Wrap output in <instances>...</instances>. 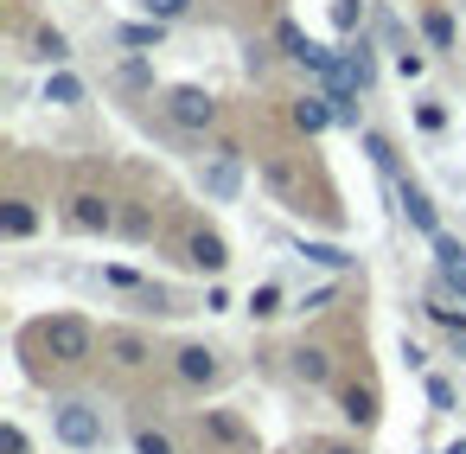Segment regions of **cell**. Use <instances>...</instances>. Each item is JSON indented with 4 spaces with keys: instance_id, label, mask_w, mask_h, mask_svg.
I'll return each instance as SVG.
<instances>
[{
    "instance_id": "obj_1",
    "label": "cell",
    "mask_w": 466,
    "mask_h": 454,
    "mask_svg": "<svg viewBox=\"0 0 466 454\" xmlns=\"http://www.w3.org/2000/svg\"><path fill=\"white\" fill-rule=\"evenodd\" d=\"M39 339H46V352L58 358V365H90L96 358V326L84 320V314H52L46 326H39Z\"/></svg>"
},
{
    "instance_id": "obj_2",
    "label": "cell",
    "mask_w": 466,
    "mask_h": 454,
    "mask_svg": "<svg viewBox=\"0 0 466 454\" xmlns=\"http://www.w3.org/2000/svg\"><path fill=\"white\" fill-rule=\"evenodd\" d=\"M52 435H58L65 448L90 454V448H103V441H109V422H103V409H96V403H58V409H52Z\"/></svg>"
},
{
    "instance_id": "obj_3",
    "label": "cell",
    "mask_w": 466,
    "mask_h": 454,
    "mask_svg": "<svg viewBox=\"0 0 466 454\" xmlns=\"http://www.w3.org/2000/svg\"><path fill=\"white\" fill-rule=\"evenodd\" d=\"M167 122L173 129H211L218 122V97L211 90H198V84H179V90H167Z\"/></svg>"
},
{
    "instance_id": "obj_4",
    "label": "cell",
    "mask_w": 466,
    "mask_h": 454,
    "mask_svg": "<svg viewBox=\"0 0 466 454\" xmlns=\"http://www.w3.org/2000/svg\"><path fill=\"white\" fill-rule=\"evenodd\" d=\"M198 186H205V199L230 205V199L243 192V148H218V154L198 167Z\"/></svg>"
},
{
    "instance_id": "obj_5",
    "label": "cell",
    "mask_w": 466,
    "mask_h": 454,
    "mask_svg": "<svg viewBox=\"0 0 466 454\" xmlns=\"http://www.w3.org/2000/svg\"><path fill=\"white\" fill-rule=\"evenodd\" d=\"M275 39H281V52H288L294 65H307L313 77H332V65H339V52H326L319 39H307V33H300L294 20H281V26H275Z\"/></svg>"
},
{
    "instance_id": "obj_6",
    "label": "cell",
    "mask_w": 466,
    "mask_h": 454,
    "mask_svg": "<svg viewBox=\"0 0 466 454\" xmlns=\"http://www.w3.org/2000/svg\"><path fill=\"white\" fill-rule=\"evenodd\" d=\"M396 205H402V218H409V224H415V231H421L428 243L441 237V218H434V199H428V192H421L415 180H396Z\"/></svg>"
},
{
    "instance_id": "obj_7",
    "label": "cell",
    "mask_w": 466,
    "mask_h": 454,
    "mask_svg": "<svg viewBox=\"0 0 466 454\" xmlns=\"http://www.w3.org/2000/svg\"><path fill=\"white\" fill-rule=\"evenodd\" d=\"M186 263H192L198 275H224V269H230V243H224L218 231H192V237H186Z\"/></svg>"
},
{
    "instance_id": "obj_8",
    "label": "cell",
    "mask_w": 466,
    "mask_h": 454,
    "mask_svg": "<svg viewBox=\"0 0 466 454\" xmlns=\"http://www.w3.org/2000/svg\"><path fill=\"white\" fill-rule=\"evenodd\" d=\"M103 352H109L122 371H141V365L154 358V339H147V333H135V326H116V333H103Z\"/></svg>"
},
{
    "instance_id": "obj_9",
    "label": "cell",
    "mask_w": 466,
    "mask_h": 454,
    "mask_svg": "<svg viewBox=\"0 0 466 454\" xmlns=\"http://www.w3.org/2000/svg\"><path fill=\"white\" fill-rule=\"evenodd\" d=\"M71 224L90 231V237H96V231H116V205H109L103 192H71Z\"/></svg>"
},
{
    "instance_id": "obj_10",
    "label": "cell",
    "mask_w": 466,
    "mask_h": 454,
    "mask_svg": "<svg viewBox=\"0 0 466 454\" xmlns=\"http://www.w3.org/2000/svg\"><path fill=\"white\" fill-rule=\"evenodd\" d=\"M179 384L211 390V384H218V352H211V346H186V352H179Z\"/></svg>"
},
{
    "instance_id": "obj_11",
    "label": "cell",
    "mask_w": 466,
    "mask_h": 454,
    "mask_svg": "<svg viewBox=\"0 0 466 454\" xmlns=\"http://www.w3.org/2000/svg\"><path fill=\"white\" fill-rule=\"evenodd\" d=\"M434 269H441V282H447V288H453V294L466 301V250H460V243H453L447 231L434 237Z\"/></svg>"
},
{
    "instance_id": "obj_12",
    "label": "cell",
    "mask_w": 466,
    "mask_h": 454,
    "mask_svg": "<svg viewBox=\"0 0 466 454\" xmlns=\"http://www.w3.org/2000/svg\"><path fill=\"white\" fill-rule=\"evenodd\" d=\"M332 122H339L332 97H300V103H294V129H300V135H326Z\"/></svg>"
},
{
    "instance_id": "obj_13",
    "label": "cell",
    "mask_w": 466,
    "mask_h": 454,
    "mask_svg": "<svg viewBox=\"0 0 466 454\" xmlns=\"http://www.w3.org/2000/svg\"><path fill=\"white\" fill-rule=\"evenodd\" d=\"M339 416L358 422V428H370V422H377V390H370V384H345V390H339Z\"/></svg>"
},
{
    "instance_id": "obj_14",
    "label": "cell",
    "mask_w": 466,
    "mask_h": 454,
    "mask_svg": "<svg viewBox=\"0 0 466 454\" xmlns=\"http://www.w3.org/2000/svg\"><path fill=\"white\" fill-rule=\"evenodd\" d=\"M39 231V212L26 205V199H7V205H0V237H7V243H26Z\"/></svg>"
},
{
    "instance_id": "obj_15",
    "label": "cell",
    "mask_w": 466,
    "mask_h": 454,
    "mask_svg": "<svg viewBox=\"0 0 466 454\" xmlns=\"http://www.w3.org/2000/svg\"><path fill=\"white\" fill-rule=\"evenodd\" d=\"M294 377H300V384H326V377H332V352H326V346H300V352H294Z\"/></svg>"
},
{
    "instance_id": "obj_16",
    "label": "cell",
    "mask_w": 466,
    "mask_h": 454,
    "mask_svg": "<svg viewBox=\"0 0 466 454\" xmlns=\"http://www.w3.org/2000/svg\"><path fill=\"white\" fill-rule=\"evenodd\" d=\"M116 39H122L128 52H154V46L167 39V20H135V26H122Z\"/></svg>"
},
{
    "instance_id": "obj_17",
    "label": "cell",
    "mask_w": 466,
    "mask_h": 454,
    "mask_svg": "<svg viewBox=\"0 0 466 454\" xmlns=\"http://www.w3.org/2000/svg\"><path fill=\"white\" fill-rule=\"evenodd\" d=\"M421 33H428V46H434V52H453V39H460V33H453V14H441V7H428V14H421Z\"/></svg>"
},
{
    "instance_id": "obj_18",
    "label": "cell",
    "mask_w": 466,
    "mask_h": 454,
    "mask_svg": "<svg viewBox=\"0 0 466 454\" xmlns=\"http://www.w3.org/2000/svg\"><path fill=\"white\" fill-rule=\"evenodd\" d=\"M46 103H58V109H77V103H84V84H77L71 71H52V77H46Z\"/></svg>"
},
{
    "instance_id": "obj_19",
    "label": "cell",
    "mask_w": 466,
    "mask_h": 454,
    "mask_svg": "<svg viewBox=\"0 0 466 454\" xmlns=\"http://www.w3.org/2000/svg\"><path fill=\"white\" fill-rule=\"evenodd\" d=\"M33 58H46V65H65V58H71V46H65V33H52V26H39V33H33Z\"/></svg>"
},
{
    "instance_id": "obj_20",
    "label": "cell",
    "mask_w": 466,
    "mask_h": 454,
    "mask_svg": "<svg viewBox=\"0 0 466 454\" xmlns=\"http://www.w3.org/2000/svg\"><path fill=\"white\" fill-rule=\"evenodd\" d=\"M205 428H211L218 441H237V448H249V428H243L237 416H224V409H211V416H205Z\"/></svg>"
},
{
    "instance_id": "obj_21",
    "label": "cell",
    "mask_w": 466,
    "mask_h": 454,
    "mask_svg": "<svg viewBox=\"0 0 466 454\" xmlns=\"http://www.w3.org/2000/svg\"><path fill=\"white\" fill-rule=\"evenodd\" d=\"M300 256L319 263V269H345L351 263V250H339V243H300Z\"/></svg>"
},
{
    "instance_id": "obj_22",
    "label": "cell",
    "mask_w": 466,
    "mask_h": 454,
    "mask_svg": "<svg viewBox=\"0 0 466 454\" xmlns=\"http://www.w3.org/2000/svg\"><path fill=\"white\" fill-rule=\"evenodd\" d=\"M135 454H179V448H173L167 428H147V422H141V428H135Z\"/></svg>"
},
{
    "instance_id": "obj_23",
    "label": "cell",
    "mask_w": 466,
    "mask_h": 454,
    "mask_svg": "<svg viewBox=\"0 0 466 454\" xmlns=\"http://www.w3.org/2000/svg\"><path fill=\"white\" fill-rule=\"evenodd\" d=\"M141 14H147V20H167V26H173V20H186V14H192V0H141Z\"/></svg>"
},
{
    "instance_id": "obj_24",
    "label": "cell",
    "mask_w": 466,
    "mask_h": 454,
    "mask_svg": "<svg viewBox=\"0 0 466 454\" xmlns=\"http://www.w3.org/2000/svg\"><path fill=\"white\" fill-rule=\"evenodd\" d=\"M249 314H256V320H275V314H281V288H275V282H262V288L249 294Z\"/></svg>"
},
{
    "instance_id": "obj_25",
    "label": "cell",
    "mask_w": 466,
    "mask_h": 454,
    "mask_svg": "<svg viewBox=\"0 0 466 454\" xmlns=\"http://www.w3.org/2000/svg\"><path fill=\"white\" fill-rule=\"evenodd\" d=\"M332 26L339 33H358L364 26V0H332Z\"/></svg>"
},
{
    "instance_id": "obj_26",
    "label": "cell",
    "mask_w": 466,
    "mask_h": 454,
    "mask_svg": "<svg viewBox=\"0 0 466 454\" xmlns=\"http://www.w3.org/2000/svg\"><path fill=\"white\" fill-rule=\"evenodd\" d=\"M428 314H434L441 326H453V333H466V307H453L447 294H434V301H428Z\"/></svg>"
},
{
    "instance_id": "obj_27",
    "label": "cell",
    "mask_w": 466,
    "mask_h": 454,
    "mask_svg": "<svg viewBox=\"0 0 466 454\" xmlns=\"http://www.w3.org/2000/svg\"><path fill=\"white\" fill-rule=\"evenodd\" d=\"M122 84L147 90V84H154V65H141V58H122Z\"/></svg>"
},
{
    "instance_id": "obj_28",
    "label": "cell",
    "mask_w": 466,
    "mask_h": 454,
    "mask_svg": "<svg viewBox=\"0 0 466 454\" xmlns=\"http://www.w3.org/2000/svg\"><path fill=\"white\" fill-rule=\"evenodd\" d=\"M428 403H434V409H453L460 397H453V384H447V377H428Z\"/></svg>"
},
{
    "instance_id": "obj_29",
    "label": "cell",
    "mask_w": 466,
    "mask_h": 454,
    "mask_svg": "<svg viewBox=\"0 0 466 454\" xmlns=\"http://www.w3.org/2000/svg\"><path fill=\"white\" fill-rule=\"evenodd\" d=\"M0 454H26V428H20V422L0 428Z\"/></svg>"
},
{
    "instance_id": "obj_30",
    "label": "cell",
    "mask_w": 466,
    "mask_h": 454,
    "mask_svg": "<svg viewBox=\"0 0 466 454\" xmlns=\"http://www.w3.org/2000/svg\"><path fill=\"white\" fill-rule=\"evenodd\" d=\"M396 71H402V77H421V71H428V58L409 46V52H396Z\"/></svg>"
},
{
    "instance_id": "obj_31",
    "label": "cell",
    "mask_w": 466,
    "mask_h": 454,
    "mask_svg": "<svg viewBox=\"0 0 466 454\" xmlns=\"http://www.w3.org/2000/svg\"><path fill=\"white\" fill-rule=\"evenodd\" d=\"M415 122L434 135V129H447V109H441V103H421V109H415Z\"/></svg>"
},
{
    "instance_id": "obj_32",
    "label": "cell",
    "mask_w": 466,
    "mask_h": 454,
    "mask_svg": "<svg viewBox=\"0 0 466 454\" xmlns=\"http://www.w3.org/2000/svg\"><path fill=\"white\" fill-rule=\"evenodd\" d=\"M319 454H358V448H351V441H326Z\"/></svg>"
},
{
    "instance_id": "obj_33",
    "label": "cell",
    "mask_w": 466,
    "mask_h": 454,
    "mask_svg": "<svg viewBox=\"0 0 466 454\" xmlns=\"http://www.w3.org/2000/svg\"><path fill=\"white\" fill-rule=\"evenodd\" d=\"M447 454H466V441H453V448H447Z\"/></svg>"
}]
</instances>
